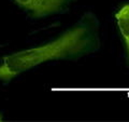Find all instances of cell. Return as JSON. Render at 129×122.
I'll return each mask as SVG.
<instances>
[{"label": "cell", "instance_id": "3", "mask_svg": "<svg viewBox=\"0 0 129 122\" xmlns=\"http://www.w3.org/2000/svg\"><path fill=\"white\" fill-rule=\"evenodd\" d=\"M115 21L124 43L126 63L129 67V3H125L119 8L115 13Z\"/></svg>", "mask_w": 129, "mask_h": 122}, {"label": "cell", "instance_id": "1", "mask_svg": "<svg viewBox=\"0 0 129 122\" xmlns=\"http://www.w3.org/2000/svg\"><path fill=\"white\" fill-rule=\"evenodd\" d=\"M100 46V22L95 13L85 12L51 41L3 56L0 62V81L10 82L47 62L80 59L99 51Z\"/></svg>", "mask_w": 129, "mask_h": 122}, {"label": "cell", "instance_id": "2", "mask_svg": "<svg viewBox=\"0 0 129 122\" xmlns=\"http://www.w3.org/2000/svg\"><path fill=\"white\" fill-rule=\"evenodd\" d=\"M32 18H44L63 13L76 0H12Z\"/></svg>", "mask_w": 129, "mask_h": 122}, {"label": "cell", "instance_id": "4", "mask_svg": "<svg viewBox=\"0 0 129 122\" xmlns=\"http://www.w3.org/2000/svg\"><path fill=\"white\" fill-rule=\"evenodd\" d=\"M2 118H3V116H2V113H0V121H2Z\"/></svg>", "mask_w": 129, "mask_h": 122}]
</instances>
